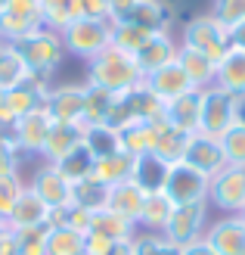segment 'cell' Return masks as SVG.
I'll use <instances>...</instances> for the list:
<instances>
[{
	"mask_svg": "<svg viewBox=\"0 0 245 255\" xmlns=\"http://www.w3.org/2000/svg\"><path fill=\"white\" fill-rule=\"evenodd\" d=\"M221 140V149L227 156V165H236V168H245V125H233Z\"/></svg>",
	"mask_w": 245,
	"mask_h": 255,
	"instance_id": "obj_39",
	"label": "cell"
},
{
	"mask_svg": "<svg viewBox=\"0 0 245 255\" xmlns=\"http://www.w3.org/2000/svg\"><path fill=\"white\" fill-rule=\"evenodd\" d=\"M75 6H78V19H109L112 22L109 0H75Z\"/></svg>",
	"mask_w": 245,
	"mask_h": 255,
	"instance_id": "obj_44",
	"label": "cell"
},
{
	"mask_svg": "<svg viewBox=\"0 0 245 255\" xmlns=\"http://www.w3.org/2000/svg\"><path fill=\"white\" fill-rule=\"evenodd\" d=\"M19 255H47V227L19 231Z\"/></svg>",
	"mask_w": 245,
	"mask_h": 255,
	"instance_id": "obj_43",
	"label": "cell"
},
{
	"mask_svg": "<svg viewBox=\"0 0 245 255\" xmlns=\"http://www.w3.org/2000/svg\"><path fill=\"white\" fill-rule=\"evenodd\" d=\"M50 218H53V212H50L44 206V199L34 193V190L25 184V190L19 193L16 206H12V212L6 215V227L9 231H34V227H50Z\"/></svg>",
	"mask_w": 245,
	"mask_h": 255,
	"instance_id": "obj_14",
	"label": "cell"
},
{
	"mask_svg": "<svg viewBox=\"0 0 245 255\" xmlns=\"http://www.w3.org/2000/svg\"><path fill=\"white\" fill-rule=\"evenodd\" d=\"M239 122V97L227 94L224 87H205L202 91V116H199V134L224 137Z\"/></svg>",
	"mask_w": 245,
	"mask_h": 255,
	"instance_id": "obj_5",
	"label": "cell"
},
{
	"mask_svg": "<svg viewBox=\"0 0 245 255\" xmlns=\"http://www.w3.org/2000/svg\"><path fill=\"white\" fill-rule=\"evenodd\" d=\"M90 231L109 237L115 243H131L134 234H137V224H131L127 218H121V215H115L109 209H99V212H93V218H90Z\"/></svg>",
	"mask_w": 245,
	"mask_h": 255,
	"instance_id": "obj_31",
	"label": "cell"
},
{
	"mask_svg": "<svg viewBox=\"0 0 245 255\" xmlns=\"http://www.w3.org/2000/svg\"><path fill=\"white\" fill-rule=\"evenodd\" d=\"M118 134H121V149L131 159H140V156H149L152 152V143H156V125L134 122V125L118 128Z\"/></svg>",
	"mask_w": 245,
	"mask_h": 255,
	"instance_id": "obj_30",
	"label": "cell"
},
{
	"mask_svg": "<svg viewBox=\"0 0 245 255\" xmlns=\"http://www.w3.org/2000/svg\"><path fill=\"white\" fill-rule=\"evenodd\" d=\"M25 190L22 174H12V177H0V221H6V215L16 206L19 193Z\"/></svg>",
	"mask_w": 245,
	"mask_h": 255,
	"instance_id": "obj_42",
	"label": "cell"
},
{
	"mask_svg": "<svg viewBox=\"0 0 245 255\" xmlns=\"http://www.w3.org/2000/svg\"><path fill=\"white\" fill-rule=\"evenodd\" d=\"M37 28H44L41 0H9L0 9V41L3 44H16L19 37L31 34Z\"/></svg>",
	"mask_w": 245,
	"mask_h": 255,
	"instance_id": "obj_8",
	"label": "cell"
},
{
	"mask_svg": "<svg viewBox=\"0 0 245 255\" xmlns=\"http://www.w3.org/2000/svg\"><path fill=\"white\" fill-rule=\"evenodd\" d=\"M152 34H159V31H146V28H140V25L127 22V19H115L112 22V44L127 50V53H134V56L152 41Z\"/></svg>",
	"mask_w": 245,
	"mask_h": 255,
	"instance_id": "obj_34",
	"label": "cell"
},
{
	"mask_svg": "<svg viewBox=\"0 0 245 255\" xmlns=\"http://www.w3.org/2000/svg\"><path fill=\"white\" fill-rule=\"evenodd\" d=\"M131 171H134V159L127 156L124 149L112 152V156H106V159H93V177L99 184H106V187L131 181Z\"/></svg>",
	"mask_w": 245,
	"mask_h": 255,
	"instance_id": "obj_29",
	"label": "cell"
},
{
	"mask_svg": "<svg viewBox=\"0 0 245 255\" xmlns=\"http://www.w3.org/2000/svg\"><path fill=\"white\" fill-rule=\"evenodd\" d=\"M143 84L162 100V103H171V100L183 97V94H189V91H196V87L189 84L186 72L180 69V62H177V59H174V62H167V66H162V69H156V72H149L146 78H143Z\"/></svg>",
	"mask_w": 245,
	"mask_h": 255,
	"instance_id": "obj_18",
	"label": "cell"
},
{
	"mask_svg": "<svg viewBox=\"0 0 245 255\" xmlns=\"http://www.w3.org/2000/svg\"><path fill=\"white\" fill-rule=\"evenodd\" d=\"M0 44H3V41H0Z\"/></svg>",
	"mask_w": 245,
	"mask_h": 255,
	"instance_id": "obj_55",
	"label": "cell"
},
{
	"mask_svg": "<svg viewBox=\"0 0 245 255\" xmlns=\"http://www.w3.org/2000/svg\"><path fill=\"white\" fill-rule=\"evenodd\" d=\"M6 3H9V0H0V9H3V6H6Z\"/></svg>",
	"mask_w": 245,
	"mask_h": 255,
	"instance_id": "obj_53",
	"label": "cell"
},
{
	"mask_svg": "<svg viewBox=\"0 0 245 255\" xmlns=\"http://www.w3.org/2000/svg\"><path fill=\"white\" fill-rule=\"evenodd\" d=\"M66 56L90 62L112 44V22L109 19H75L66 31H59Z\"/></svg>",
	"mask_w": 245,
	"mask_h": 255,
	"instance_id": "obj_3",
	"label": "cell"
},
{
	"mask_svg": "<svg viewBox=\"0 0 245 255\" xmlns=\"http://www.w3.org/2000/svg\"><path fill=\"white\" fill-rule=\"evenodd\" d=\"M211 224V206L208 202H192V206H177L171 221L164 227V237L174 246H186L192 240H202Z\"/></svg>",
	"mask_w": 245,
	"mask_h": 255,
	"instance_id": "obj_12",
	"label": "cell"
},
{
	"mask_svg": "<svg viewBox=\"0 0 245 255\" xmlns=\"http://www.w3.org/2000/svg\"><path fill=\"white\" fill-rule=\"evenodd\" d=\"M115 94L99 91V87H87V103H84V125H109Z\"/></svg>",
	"mask_w": 245,
	"mask_h": 255,
	"instance_id": "obj_38",
	"label": "cell"
},
{
	"mask_svg": "<svg viewBox=\"0 0 245 255\" xmlns=\"http://www.w3.org/2000/svg\"><path fill=\"white\" fill-rule=\"evenodd\" d=\"M180 44L199 50V53H205V56H211L214 62H221L230 53V47H233V41H230V28H224L211 12L186 19L183 28H180Z\"/></svg>",
	"mask_w": 245,
	"mask_h": 255,
	"instance_id": "obj_4",
	"label": "cell"
},
{
	"mask_svg": "<svg viewBox=\"0 0 245 255\" xmlns=\"http://www.w3.org/2000/svg\"><path fill=\"white\" fill-rule=\"evenodd\" d=\"M12 47H16V53L22 56V62L28 66L34 78H47V81L53 78L62 59H66V47H62L59 31H50V28H37L31 34H25Z\"/></svg>",
	"mask_w": 245,
	"mask_h": 255,
	"instance_id": "obj_2",
	"label": "cell"
},
{
	"mask_svg": "<svg viewBox=\"0 0 245 255\" xmlns=\"http://www.w3.org/2000/svg\"><path fill=\"white\" fill-rule=\"evenodd\" d=\"M239 218H242V224H245V209H242V212H239Z\"/></svg>",
	"mask_w": 245,
	"mask_h": 255,
	"instance_id": "obj_52",
	"label": "cell"
},
{
	"mask_svg": "<svg viewBox=\"0 0 245 255\" xmlns=\"http://www.w3.org/2000/svg\"><path fill=\"white\" fill-rule=\"evenodd\" d=\"M0 103H3V91H0Z\"/></svg>",
	"mask_w": 245,
	"mask_h": 255,
	"instance_id": "obj_54",
	"label": "cell"
},
{
	"mask_svg": "<svg viewBox=\"0 0 245 255\" xmlns=\"http://www.w3.org/2000/svg\"><path fill=\"white\" fill-rule=\"evenodd\" d=\"M208 206L221 215H239L245 209V168L227 165L224 171L211 177L208 187Z\"/></svg>",
	"mask_w": 245,
	"mask_h": 255,
	"instance_id": "obj_10",
	"label": "cell"
},
{
	"mask_svg": "<svg viewBox=\"0 0 245 255\" xmlns=\"http://www.w3.org/2000/svg\"><path fill=\"white\" fill-rule=\"evenodd\" d=\"M19 152L12 143H6V140H0V177H12L19 174Z\"/></svg>",
	"mask_w": 245,
	"mask_h": 255,
	"instance_id": "obj_46",
	"label": "cell"
},
{
	"mask_svg": "<svg viewBox=\"0 0 245 255\" xmlns=\"http://www.w3.org/2000/svg\"><path fill=\"white\" fill-rule=\"evenodd\" d=\"M31 72L28 66L22 62V56L16 53V47L12 44H0V91H12V87H19L22 81H28Z\"/></svg>",
	"mask_w": 245,
	"mask_h": 255,
	"instance_id": "obj_32",
	"label": "cell"
},
{
	"mask_svg": "<svg viewBox=\"0 0 245 255\" xmlns=\"http://www.w3.org/2000/svg\"><path fill=\"white\" fill-rule=\"evenodd\" d=\"M106 196H109V187L99 184L96 177L90 174V177L75 184V202L72 206H78L84 212H99V209H106Z\"/></svg>",
	"mask_w": 245,
	"mask_h": 255,
	"instance_id": "obj_36",
	"label": "cell"
},
{
	"mask_svg": "<svg viewBox=\"0 0 245 255\" xmlns=\"http://www.w3.org/2000/svg\"><path fill=\"white\" fill-rule=\"evenodd\" d=\"M127 22L140 25L146 31H171V22H174V9L164 3V0H137L131 6L127 16H121Z\"/></svg>",
	"mask_w": 245,
	"mask_h": 255,
	"instance_id": "obj_21",
	"label": "cell"
},
{
	"mask_svg": "<svg viewBox=\"0 0 245 255\" xmlns=\"http://www.w3.org/2000/svg\"><path fill=\"white\" fill-rule=\"evenodd\" d=\"M115 246H118L115 240L102 237V234H96V231H87V234H84V255H112Z\"/></svg>",
	"mask_w": 245,
	"mask_h": 255,
	"instance_id": "obj_45",
	"label": "cell"
},
{
	"mask_svg": "<svg viewBox=\"0 0 245 255\" xmlns=\"http://www.w3.org/2000/svg\"><path fill=\"white\" fill-rule=\"evenodd\" d=\"M84 146V125H66V122H53L47 134V143L41 159L50 165H59L66 156H72L75 149Z\"/></svg>",
	"mask_w": 245,
	"mask_h": 255,
	"instance_id": "obj_17",
	"label": "cell"
},
{
	"mask_svg": "<svg viewBox=\"0 0 245 255\" xmlns=\"http://www.w3.org/2000/svg\"><path fill=\"white\" fill-rule=\"evenodd\" d=\"M208 187L211 177H205L186 162H177L167 168V181H164V193L171 196L174 206H192V202H208Z\"/></svg>",
	"mask_w": 245,
	"mask_h": 255,
	"instance_id": "obj_7",
	"label": "cell"
},
{
	"mask_svg": "<svg viewBox=\"0 0 245 255\" xmlns=\"http://www.w3.org/2000/svg\"><path fill=\"white\" fill-rule=\"evenodd\" d=\"M56 168H59L62 174H66L72 184H78V181H84V177L93 174V156H90V152L81 146V149H75L72 156L62 159V162L56 165Z\"/></svg>",
	"mask_w": 245,
	"mask_h": 255,
	"instance_id": "obj_40",
	"label": "cell"
},
{
	"mask_svg": "<svg viewBox=\"0 0 245 255\" xmlns=\"http://www.w3.org/2000/svg\"><path fill=\"white\" fill-rule=\"evenodd\" d=\"M50 91V81L47 78H31L22 81L19 87L3 94V103H0V128H12V122L28 116L34 109H44V100Z\"/></svg>",
	"mask_w": 245,
	"mask_h": 255,
	"instance_id": "obj_6",
	"label": "cell"
},
{
	"mask_svg": "<svg viewBox=\"0 0 245 255\" xmlns=\"http://www.w3.org/2000/svg\"><path fill=\"white\" fill-rule=\"evenodd\" d=\"M186 165H192L196 171H202L205 177H214L217 171L227 168V156L221 149V140L208 137V134H192L189 137V146H186Z\"/></svg>",
	"mask_w": 245,
	"mask_h": 255,
	"instance_id": "obj_16",
	"label": "cell"
},
{
	"mask_svg": "<svg viewBox=\"0 0 245 255\" xmlns=\"http://www.w3.org/2000/svg\"><path fill=\"white\" fill-rule=\"evenodd\" d=\"M174 202L171 196L159 190V193H146L143 199V209H140V221H137V231H146V234H164L167 221L174 215Z\"/></svg>",
	"mask_w": 245,
	"mask_h": 255,
	"instance_id": "obj_22",
	"label": "cell"
},
{
	"mask_svg": "<svg viewBox=\"0 0 245 255\" xmlns=\"http://www.w3.org/2000/svg\"><path fill=\"white\" fill-rule=\"evenodd\" d=\"M84 84L109 91V94H124V91H131V87L143 84V69L137 66L134 53L109 44L99 56L84 62Z\"/></svg>",
	"mask_w": 245,
	"mask_h": 255,
	"instance_id": "obj_1",
	"label": "cell"
},
{
	"mask_svg": "<svg viewBox=\"0 0 245 255\" xmlns=\"http://www.w3.org/2000/svg\"><path fill=\"white\" fill-rule=\"evenodd\" d=\"M214 84L224 87V91L233 94V97H245V50L230 47V53L217 62Z\"/></svg>",
	"mask_w": 245,
	"mask_h": 255,
	"instance_id": "obj_26",
	"label": "cell"
},
{
	"mask_svg": "<svg viewBox=\"0 0 245 255\" xmlns=\"http://www.w3.org/2000/svg\"><path fill=\"white\" fill-rule=\"evenodd\" d=\"M134 3H137V0H109V9H112V22H115V19H121V16H127Z\"/></svg>",
	"mask_w": 245,
	"mask_h": 255,
	"instance_id": "obj_49",
	"label": "cell"
},
{
	"mask_svg": "<svg viewBox=\"0 0 245 255\" xmlns=\"http://www.w3.org/2000/svg\"><path fill=\"white\" fill-rule=\"evenodd\" d=\"M28 187L44 199V206L50 212H66V209H72V202H75V184L56 168V165H50V162H44L41 168H34Z\"/></svg>",
	"mask_w": 245,
	"mask_h": 255,
	"instance_id": "obj_9",
	"label": "cell"
},
{
	"mask_svg": "<svg viewBox=\"0 0 245 255\" xmlns=\"http://www.w3.org/2000/svg\"><path fill=\"white\" fill-rule=\"evenodd\" d=\"M230 41H233V47L245 50V22L236 25V28H230Z\"/></svg>",
	"mask_w": 245,
	"mask_h": 255,
	"instance_id": "obj_50",
	"label": "cell"
},
{
	"mask_svg": "<svg viewBox=\"0 0 245 255\" xmlns=\"http://www.w3.org/2000/svg\"><path fill=\"white\" fill-rule=\"evenodd\" d=\"M177 62H180V69L186 72V78H189V84L196 87V91H205V87L214 84L217 62H214L211 56H205V53H199V50L180 44V50H177Z\"/></svg>",
	"mask_w": 245,
	"mask_h": 255,
	"instance_id": "obj_23",
	"label": "cell"
},
{
	"mask_svg": "<svg viewBox=\"0 0 245 255\" xmlns=\"http://www.w3.org/2000/svg\"><path fill=\"white\" fill-rule=\"evenodd\" d=\"M239 125H245V97H239Z\"/></svg>",
	"mask_w": 245,
	"mask_h": 255,
	"instance_id": "obj_51",
	"label": "cell"
},
{
	"mask_svg": "<svg viewBox=\"0 0 245 255\" xmlns=\"http://www.w3.org/2000/svg\"><path fill=\"white\" fill-rule=\"evenodd\" d=\"M50 116L44 109H34L28 116H22L12 122V146H16L19 156H37L41 159L44 143H47V134H50Z\"/></svg>",
	"mask_w": 245,
	"mask_h": 255,
	"instance_id": "obj_13",
	"label": "cell"
},
{
	"mask_svg": "<svg viewBox=\"0 0 245 255\" xmlns=\"http://www.w3.org/2000/svg\"><path fill=\"white\" fill-rule=\"evenodd\" d=\"M84 103H87V84H50L44 112L50 122L66 125H84Z\"/></svg>",
	"mask_w": 245,
	"mask_h": 255,
	"instance_id": "obj_11",
	"label": "cell"
},
{
	"mask_svg": "<svg viewBox=\"0 0 245 255\" xmlns=\"http://www.w3.org/2000/svg\"><path fill=\"white\" fill-rule=\"evenodd\" d=\"M143 199H146V193L134 181H121V184L109 187L106 209L115 212V215H121V218H127L131 224H137L140 221V209H143Z\"/></svg>",
	"mask_w": 245,
	"mask_h": 255,
	"instance_id": "obj_24",
	"label": "cell"
},
{
	"mask_svg": "<svg viewBox=\"0 0 245 255\" xmlns=\"http://www.w3.org/2000/svg\"><path fill=\"white\" fill-rule=\"evenodd\" d=\"M47 255H84V234L66 224L47 227Z\"/></svg>",
	"mask_w": 245,
	"mask_h": 255,
	"instance_id": "obj_33",
	"label": "cell"
},
{
	"mask_svg": "<svg viewBox=\"0 0 245 255\" xmlns=\"http://www.w3.org/2000/svg\"><path fill=\"white\" fill-rule=\"evenodd\" d=\"M205 240L217 255H245V224L239 215H221L211 218Z\"/></svg>",
	"mask_w": 245,
	"mask_h": 255,
	"instance_id": "obj_15",
	"label": "cell"
},
{
	"mask_svg": "<svg viewBox=\"0 0 245 255\" xmlns=\"http://www.w3.org/2000/svg\"><path fill=\"white\" fill-rule=\"evenodd\" d=\"M199 116H202V91H189L164 103V122L183 134H199Z\"/></svg>",
	"mask_w": 245,
	"mask_h": 255,
	"instance_id": "obj_19",
	"label": "cell"
},
{
	"mask_svg": "<svg viewBox=\"0 0 245 255\" xmlns=\"http://www.w3.org/2000/svg\"><path fill=\"white\" fill-rule=\"evenodd\" d=\"M167 168L171 165L162 162L159 156H140L134 159V171H131V181L143 190V193H159V190H164V181H167Z\"/></svg>",
	"mask_w": 245,
	"mask_h": 255,
	"instance_id": "obj_27",
	"label": "cell"
},
{
	"mask_svg": "<svg viewBox=\"0 0 245 255\" xmlns=\"http://www.w3.org/2000/svg\"><path fill=\"white\" fill-rule=\"evenodd\" d=\"M0 255H19V237L6 224L0 227Z\"/></svg>",
	"mask_w": 245,
	"mask_h": 255,
	"instance_id": "obj_47",
	"label": "cell"
},
{
	"mask_svg": "<svg viewBox=\"0 0 245 255\" xmlns=\"http://www.w3.org/2000/svg\"><path fill=\"white\" fill-rule=\"evenodd\" d=\"M41 12H44V28L50 31H66L78 19L75 0H41Z\"/></svg>",
	"mask_w": 245,
	"mask_h": 255,
	"instance_id": "obj_35",
	"label": "cell"
},
{
	"mask_svg": "<svg viewBox=\"0 0 245 255\" xmlns=\"http://www.w3.org/2000/svg\"><path fill=\"white\" fill-rule=\"evenodd\" d=\"M131 252L134 255H180V246H174L164 234L137 231L134 240H131Z\"/></svg>",
	"mask_w": 245,
	"mask_h": 255,
	"instance_id": "obj_37",
	"label": "cell"
},
{
	"mask_svg": "<svg viewBox=\"0 0 245 255\" xmlns=\"http://www.w3.org/2000/svg\"><path fill=\"white\" fill-rule=\"evenodd\" d=\"M180 255H217L211 246H208V240H192V243H186V246H180Z\"/></svg>",
	"mask_w": 245,
	"mask_h": 255,
	"instance_id": "obj_48",
	"label": "cell"
},
{
	"mask_svg": "<svg viewBox=\"0 0 245 255\" xmlns=\"http://www.w3.org/2000/svg\"><path fill=\"white\" fill-rule=\"evenodd\" d=\"M84 149L93 159H106L121 149V134L112 125H84Z\"/></svg>",
	"mask_w": 245,
	"mask_h": 255,
	"instance_id": "obj_28",
	"label": "cell"
},
{
	"mask_svg": "<svg viewBox=\"0 0 245 255\" xmlns=\"http://www.w3.org/2000/svg\"><path fill=\"white\" fill-rule=\"evenodd\" d=\"M208 12L224 28H236V25L245 22V0H211Z\"/></svg>",
	"mask_w": 245,
	"mask_h": 255,
	"instance_id": "obj_41",
	"label": "cell"
},
{
	"mask_svg": "<svg viewBox=\"0 0 245 255\" xmlns=\"http://www.w3.org/2000/svg\"><path fill=\"white\" fill-rule=\"evenodd\" d=\"M177 50H180V41L171 34V31H159L152 34V41L137 53V66L143 69V78L149 72H156L162 66H167V62L177 59Z\"/></svg>",
	"mask_w": 245,
	"mask_h": 255,
	"instance_id": "obj_20",
	"label": "cell"
},
{
	"mask_svg": "<svg viewBox=\"0 0 245 255\" xmlns=\"http://www.w3.org/2000/svg\"><path fill=\"white\" fill-rule=\"evenodd\" d=\"M189 137H192V134H183V131H177V128H171L167 122H159V125H156V143H152V156H159V159L167 162V165L183 162L186 146H189Z\"/></svg>",
	"mask_w": 245,
	"mask_h": 255,
	"instance_id": "obj_25",
	"label": "cell"
}]
</instances>
